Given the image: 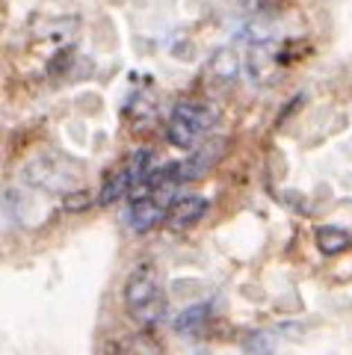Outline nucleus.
<instances>
[{"instance_id":"obj_15","label":"nucleus","mask_w":352,"mask_h":355,"mask_svg":"<svg viewBox=\"0 0 352 355\" xmlns=\"http://www.w3.org/2000/svg\"><path fill=\"white\" fill-rule=\"evenodd\" d=\"M92 205V193L86 190H69L62 193V207L69 210V214H80V210H86Z\"/></svg>"},{"instance_id":"obj_3","label":"nucleus","mask_w":352,"mask_h":355,"mask_svg":"<svg viewBox=\"0 0 352 355\" xmlns=\"http://www.w3.org/2000/svg\"><path fill=\"white\" fill-rule=\"evenodd\" d=\"M21 178H24L27 187H42V190H60V193H69L74 190V175L71 172H62L57 160L48 157V154H39V157H33L24 163V169H21Z\"/></svg>"},{"instance_id":"obj_2","label":"nucleus","mask_w":352,"mask_h":355,"mask_svg":"<svg viewBox=\"0 0 352 355\" xmlns=\"http://www.w3.org/2000/svg\"><path fill=\"white\" fill-rule=\"evenodd\" d=\"M246 71L258 86L279 83V77L284 71V57L276 51V44H270V39L252 42V48L246 53Z\"/></svg>"},{"instance_id":"obj_12","label":"nucleus","mask_w":352,"mask_h":355,"mask_svg":"<svg viewBox=\"0 0 352 355\" xmlns=\"http://www.w3.org/2000/svg\"><path fill=\"white\" fill-rule=\"evenodd\" d=\"M130 190V172H127V166L125 169H116L113 175L107 178V181L101 184V193H98V205H116L122 196H127Z\"/></svg>"},{"instance_id":"obj_6","label":"nucleus","mask_w":352,"mask_h":355,"mask_svg":"<svg viewBox=\"0 0 352 355\" xmlns=\"http://www.w3.org/2000/svg\"><path fill=\"white\" fill-rule=\"evenodd\" d=\"M172 116L184 119L193 130L207 133V130H211L216 121H219V110L211 107V104H202V101H181V104H175Z\"/></svg>"},{"instance_id":"obj_8","label":"nucleus","mask_w":352,"mask_h":355,"mask_svg":"<svg viewBox=\"0 0 352 355\" xmlns=\"http://www.w3.org/2000/svg\"><path fill=\"white\" fill-rule=\"evenodd\" d=\"M314 240H317V249L323 254H340L352 246V234L346 228H337V225H320L314 231Z\"/></svg>"},{"instance_id":"obj_11","label":"nucleus","mask_w":352,"mask_h":355,"mask_svg":"<svg viewBox=\"0 0 352 355\" xmlns=\"http://www.w3.org/2000/svg\"><path fill=\"white\" fill-rule=\"evenodd\" d=\"M207 317H211V305L202 302V305H190L184 308L178 317H175V329L181 331V335H199V331L204 329Z\"/></svg>"},{"instance_id":"obj_9","label":"nucleus","mask_w":352,"mask_h":355,"mask_svg":"<svg viewBox=\"0 0 352 355\" xmlns=\"http://www.w3.org/2000/svg\"><path fill=\"white\" fill-rule=\"evenodd\" d=\"M225 151V142H207V146H199V154H193V157H186L181 160L184 163V175H186V181H193V178H199L207 172V166H211L219 154Z\"/></svg>"},{"instance_id":"obj_13","label":"nucleus","mask_w":352,"mask_h":355,"mask_svg":"<svg viewBox=\"0 0 352 355\" xmlns=\"http://www.w3.org/2000/svg\"><path fill=\"white\" fill-rule=\"evenodd\" d=\"M199 137H202V133L193 130L184 119H178V116L169 119V125H166V139L172 142V146H178V148H195V139H199Z\"/></svg>"},{"instance_id":"obj_4","label":"nucleus","mask_w":352,"mask_h":355,"mask_svg":"<svg viewBox=\"0 0 352 355\" xmlns=\"http://www.w3.org/2000/svg\"><path fill=\"white\" fill-rule=\"evenodd\" d=\"M204 214H207V198H202V196L172 198V202L166 205V225L172 231H184V228L195 225Z\"/></svg>"},{"instance_id":"obj_1","label":"nucleus","mask_w":352,"mask_h":355,"mask_svg":"<svg viewBox=\"0 0 352 355\" xmlns=\"http://www.w3.org/2000/svg\"><path fill=\"white\" fill-rule=\"evenodd\" d=\"M125 302L130 317L139 320L142 326H154L163 320V314H166V293H163V284H160V272L151 263H139L127 275Z\"/></svg>"},{"instance_id":"obj_16","label":"nucleus","mask_w":352,"mask_h":355,"mask_svg":"<svg viewBox=\"0 0 352 355\" xmlns=\"http://www.w3.org/2000/svg\"><path fill=\"white\" fill-rule=\"evenodd\" d=\"M69 62H71V51H69V48H62V51H60V57H53V60L48 62V71H51V74H62Z\"/></svg>"},{"instance_id":"obj_7","label":"nucleus","mask_w":352,"mask_h":355,"mask_svg":"<svg viewBox=\"0 0 352 355\" xmlns=\"http://www.w3.org/2000/svg\"><path fill=\"white\" fill-rule=\"evenodd\" d=\"M207 74L213 77L216 83H234L237 80V74H240V57H237V51L234 48H222V51H216L211 62H207Z\"/></svg>"},{"instance_id":"obj_5","label":"nucleus","mask_w":352,"mask_h":355,"mask_svg":"<svg viewBox=\"0 0 352 355\" xmlns=\"http://www.w3.org/2000/svg\"><path fill=\"white\" fill-rule=\"evenodd\" d=\"M160 222H166V207H163L157 198H142V202H130V210H127V225L130 231H137V234H148L160 225Z\"/></svg>"},{"instance_id":"obj_14","label":"nucleus","mask_w":352,"mask_h":355,"mask_svg":"<svg viewBox=\"0 0 352 355\" xmlns=\"http://www.w3.org/2000/svg\"><path fill=\"white\" fill-rule=\"evenodd\" d=\"M240 349L243 352H272L276 349V338L267 329H252L240 338Z\"/></svg>"},{"instance_id":"obj_10","label":"nucleus","mask_w":352,"mask_h":355,"mask_svg":"<svg viewBox=\"0 0 352 355\" xmlns=\"http://www.w3.org/2000/svg\"><path fill=\"white\" fill-rule=\"evenodd\" d=\"M157 154H154L151 148H139L130 154L127 160V172H130V184H151L154 172H157Z\"/></svg>"}]
</instances>
